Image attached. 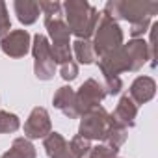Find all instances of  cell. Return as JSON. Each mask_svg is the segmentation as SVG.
<instances>
[{
  "mask_svg": "<svg viewBox=\"0 0 158 158\" xmlns=\"http://www.w3.org/2000/svg\"><path fill=\"white\" fill-rule=\"evenodd\" d=\"M52 102H54V106H56L58 110H61L69 119L78 117V114H76V106H74V91H73V88H69V86L60 88V89L56 91Z\"/></svg>",
  "mask_w": 158,
  "mask_h": 158,
  "instance_id": "obj_14",
  "label": "cell"
},
{
  "mask_svg": "<svg viewBox=\"0 0 158 158\" xmlns=\"http://www.w3.org/2000/svg\"><path fill=\"white\" fill-rule=\"evenodd\" d=\"M149 23H151V21H143V23L132 24V26H130V35H132L134 39H138L139 35H143V34L147 32V28H149Z\"/></svg>",
  "mask_w": 158,
  "mask_h": 158,
  "instance_id": "obj_27",
  "label": "cell"
},
{
  "mask_svg": "<svg viewBox=\"0 0 158 158\" xmlns=\"http://www.w3.org/2000/svg\"><path fill=\"white\" fill-rule=\"evenodd\" d=\"M106 97V91H104V86L99 84L97 80L89 78L86 80L80 89L74 93V106H76V114L78 115H84L95 108H99V104L102 102V99Z\"/></svg>",
  "mask_w": 158,
  "mask_h": 158,
  "instance_id": "obj_5",
  "label": "cell"
},
{
  "mask_svg": "<svg viewBox=\"0 0 158 158\" xmlns=\"http://www.w3.org/2000/svg\"><path fill=\"white\" fill-rule=\"evenodd\" d=\"M106 80V86H104V91L110 93V95H117L121 89H123V82H121V78H104Z\"/></svg>",
  "mask_w": 158,
  "mask_h": 158,
  "instance_id": "obj_26",
  "label": "cell"
},
{
  "mask_svg": "<svg viewBox=\"0 0 158 158\" xmlns=\"http://www.w3.org/2000/svg\"><path fill=\"white\" fill-rule=\"evenodd\" d=\"M110 127H112V115L102 106H99V108L82 115L78 134L86 139H89V141L91 139H101L102 141L106 132L110 130Z\"/></svg>",
  "mask_w": 158,
  "mask_h": 158,
  "instance_id": "obj_4",
  "label": "cell"
},
{
  "mask_svg": "<svg viewBox=\"0 0 158 158\" xmlns=\"http://www.w3.org/2000/svg\"><path fill=\"white\" fill-rule=\"evenodd\" d=\"M136 115H138V106L134 104V101H132L128 95H125V97L119 99L117 108H115V112L112 114V119H114V123H117V125L128 128V127H134Z\"/></svg>",
  "mask_w": 158,
  "mask_h": 158,
  "instance_id": "obj_12",
  "label": "cell"
},
{
  "mask_svg": "<svg viewBox=\"0 0 158 158\" xmlns=\"http://www.w3.org/2000/svg\"><path fill=\"white\" fill-rule=\"evenodd\" d=\"M123 52L127 56L128 61V71H139L147 60H151V52H149V45L143 39H132L127 45H123Z\"/></svg>",
  "mask_w": 158,
  "mask_h": 158,
  "instance_id": "obj_9",
  "label": "cell"
},
{
  "mask_svg": "<svg viewBox=\"0 0 158 158\" xmlns=\"http://www.w3.org/2000/svg\"><path fill=\"white\" fill-rule=\"evenodd\" d=\"M43 147L48 154V158H73L71 151H69V143L63 139L61 134L58 132H50L45 141H43Z\"/></svg>",
  "mask_w": 158,
  "mask_h": 158,
  "instance_id": "obj_13",
  "label": "cell"
},
{
  "mask_svg": "<svg viewBox=\"0 0 158 158\" xmlns=\"http://www.w3.org/2000/svg\"><path fill=\"white\" fill-rule=\"evenodd\" d=\"M11 30V23H10V17H8V10H6V4L0 2V37H6Z\"/></svg>",
  "mask_w": 158,
  "mask_h": 158,
  "instance_id": "obj_24",
  "label": "cell"
},
{
  "mask_svg": "<svg viewBox=\"0 0 158 158\" xmlns=\"http://www.w3.org/2000/svg\"><path fill=\"white\" fill-rule=\"evenodd\" d=\"M71 52L74 54V58L80 61V63L89 65V63H93V61H95L93 45H91L89 41H86V39H76V41L73 43V50H71Z\"/></svg>",
  "mask_w": 158,
  "mask_h": 158,
  "instance_id": "obj_18",
  "label": "cell"
},
{
  "mask_svg": "<svg viewBox=\"0 0 158 158\" xmlns=\"http://www.w3.org/2000/svg\"><path fill=\"white\" fill-rule=\"evenodd\" d=\"M39 10H43L45 13V21H52V19H61V4L60 2H37Z\"/></svg>",
  "mask_w": 158,
  "mask_h": 158,
  "instance_id": "obj_22",
  "label": "cell"
},
{
  "mask_svg": "<svg viewBox=\"0 0 158 158\" xmlns=\"http://www.w3.org/2000/svg\"><path fill=\"white\" fill-rule=\"evenodd\" d=\"M91 45H93L95 56H99V58L121 48L123 47V32H121L119 24L114 19L102 15L95 28V39Z\"/></svg>",
  "mask_w": 158,
  "mask_h": 158,
  "instance_id": "obj_3",
  "label": "cell"
},
{
  "mask_svg": "<svg viewBox=\"0 0 158 158\" xmlns=\"http://www.w3.org/2000/svg\"><path fill=\"white\" fill-rule=\"evenodd\" d=\"M52 132L50 125V115L45 108H34L28 121L24 123V136L26 139H37V138H47Z\"/></svg>",
  "mask_w": 158,
  "mask_h": 158,
  "instance_id": "obj_7",
  "label": "cell"
},
{
  "mask_svg": "<svg viewBox=\"0 0 158 158\" xmlns=\"http://www.w3.org/2000/svg\"><path fill=\"white\" fill-rule=\"evenodd\" d=\"M156 93V84L151 76H138L130 86V99L134 101V104H145L149 102Z\"/></svg>",
  "mask_w": 158,
  "mask_h": 158,
  "instance_id": "obj_11",
  "label": "cell"
},
{
  "mask_svg": "<svg viewBox=\"0 0 158 158\" xmlns=\"http://www.w3.org/2000/svg\"><path fill=\"white\" fill-rule=\"evenodd\" d=\"M69 151H71L73 158H84V156L89 154V151H91V141L86 139V138H82L80 134H78V136H74V138L71 139Z\"/></svg>",
  "mask_w": 158,
  "mask_h": 158,
  "instance_id": "obj_20",
  "label": "cell"
},
{
  "mask_svg": "<svg viewBox=\"0 0 158 158\" xmlns=\"http://www.w3.org/2000/svg\"><path fill=\"white\" fill-rule=\"evenodd\" d=\"M0 158H35V147L26 138H17L8 152H4Z\"/></svg>",
  "mask_w": 158,
  "mask_h": 158,
  "instance_id": "obj_17",
  "label": "cell"
},
{
  "mask_svg": "<svg viewBox=\"0 0 158 158\" xmlns=\"http://www.w3.org/2000/svg\"><path fill=\"white\" fill-rule=\"evenodd\" d=\"M32 54H34V60H35V65H34L35 76L39 78V80H50V78L54 76V71H56V63L52 61L50 43H48V39L45 35L37 34L34 37Z\"/></svg>",
  "mask_w": 158,
  "mask_h": 158,
  "instance_id": "obj_6",
  "label": "cell"
},
{
  "mask_svg": "<svg viewBox=\"0 0 158 158\" xmlns=\"http://www.w3.org/2000/svg\"><path fill=\"white\" fill-rule=\"evenodd\" d=\"M15 13L23 24H34L39 17V4L32 0H15Z\"/></svg>",
  "mask_w": 158,
  "mask_h": 158,
  "instance_id": "obj_16",
  "label": "cell"
},
{
  "mask_svg": "<svg viewBox=\"0 0 158 158\" xmlns=\"http://www.w3.org/2000/svg\"><path fill=\"white\" fill-rule=\"evenodd\" d=\"M99 69L104 74V78H117L121 73L128 71V61H127V56L123 52V47L102 56L99 60Z\"/></svg>",
  "mask_w": 158,
  "mask_h": 158,
  "instance_id": "obj_10",
  "label": "cell"
},
{
  "mask_svg": "<svg viewBox=\"0 0 158 158\" xmlns=\"http://www.w3.org/2000/svg\"><path fill=\"white\" fill-rule=\"evenodd\" d=\"M2 52L10 58H23L30 50V34L26 30H13L0 41Z\"/></svg>",
  "mask_w": 158,
  "mask_h": 158,
  "instance_id": "obj_8",
  "label": "cell"
},
{
  "mask_svg": "<svg viewBox=\"0 0 158 158\" xmlns=\"http://www.w3.org/2000/svg\"><path fill=\"white\" fill-rule=\"evenodd\" d=\"M61 10H65V17H67L65 24L69 28V34H74L78 39H86V41L95 34L101 15L86 0H67L61 6Z\"/></svg>",
  "mask_w": 158,
  "mask_h": 158,
  "instance_id": "obj_1",
  "label": "cell"
},
{
  "mask_svg": "<svg viewBox=\"0 0 158 158\" xmlns=\"http://www.w3.org/2000/svg\"><path fill=\"white\" fill-rule=\"evenodd\" d=\"M19 127H21V121H19V117L15 114L0 110V134L15 132V130H19Z\"/></svg>",
  "mask_w": 158,
  "mask_h": 158,
  "instance_id": "obj_21",
  "label": "cell"
},
{
  "mask_svg": "<svg viewBox=\"0 0 158 158\" xmlns=\"http://www.w3.org/2000/svg\"><path fill=\"white\" fill-rule=\"evenodd\" d=\"M102 141H104V145L119 151V147L127 141V128L121 127V125H117V123H114V119H112V127L106 132V136H104Z\"/></svg>",
  "mask_w": 158,
  "mask_h": 158,
  "instance_id": "obj_19",
  "label": "cell"
},
{
  "mask_svg": "<svg viewBox=\"0 0 158 158\" xmlns=\"http://www.w3.org/2000/svg\"><path fill=\"white\" fill-rule=\"evenodd\" d=\"M61 78L63 80H74V78L78 76V65L74 63V61H67V63H63L61 65Z\"/></svg>",
  "mask_w": 158,
  "mask_h": 158,
  "instance_id": "obj_25",
  "label": "cell"
},
{
  "mask_svg": "<svg viewBox=\"0 0 158 158\" xmlns=\"http://www.w3.org/2000/svg\"><path fill=\"white\" fill-rule=\"evenodd\" d=\"M158 11L156 2H141V0H110L104 8V15L110 19H125L130 24H138L143 21H151V17Z\"/></svg>",
  "mask_w": 158,
  "mask_h": 158,
  "instance_id": "obj_2",
  "label": "cell"
},
{
  "mask_svg": "<svg viewBox=\"0 0 158 158\" xmlns=\"http://www.w3.org/2000/svg\"><path fill=\"white\" fill-rule=\"evenodd\" d=\"M45 26L48 30V35L52 39V45L54 48H60V47H71L69 43V28L67 24L61 21V19H52V21H45Z\"/></svg>",
  "mask_w": 158,
  "mask_h": 158,
  "instance_id": "obj_15",
  "label": "cell"
},
{
  "mask_svg": "<svg viewBox=\"0 0 158 158\" xmlns=\"http://www.w3.org/2000/svg\"><path fill=\"white\" fill-rule=\"evenodd\" d=\"M89 158H117V149H112V147L102 143V145L91 147Z\"/></svg>",
  "mask_w": 158,
  "mask_h": 158,
  "instance_id": "obj_23",
  "label": "cell"
}]
</instances>
